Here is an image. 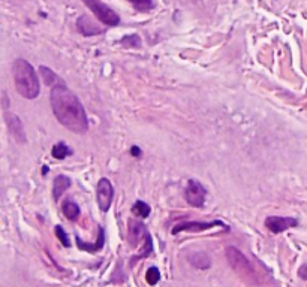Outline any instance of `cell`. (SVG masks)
<instances>
[{
    "label": "cell",
    "instance_id": "1",
    "mask_svg": "<svg viewBox=\"0 0 307 287\" xmlns=\"http://www.w3.org/2000/svg\"><path fill=\"white\" fill-rule=\"evenodd\" d=\"M50 104L57 121L62 126L77 135H82L89 131V120L84 106L65 84L59 82L52 85Z\"/></svg>",
    "mask_w": 307,
    "mask_h": 287
},
{
    "label": "cell",
    "instance_id": "2",
    "mask_svg": "<svg viewBox=\"0 0 307 287\" xmlns=\"http://www.w3.org/2000/svg\"><path fill=\"white\" fill-rule=\"evenodd\" d=\"M12 78L17 91L26 98V99H35L41 93V84L38 75L33 69V66L24 60V58H17L12 63Z\"/></svg>",
    "mask_w": 307,
    "mask_h": 287
},
{
    "label": "cell",
    "instance_id": "3",
    "mask_svg": "<svg viewBox=\"0 0 307 287\" xmlns=\"http://www.w3.org/2000/svg\"><path fill=\"white\" fill-rule=\"evenodd\" d=\"M227 258H228V262L231 263L232 269L241 275L243 278L252 281L255 278V271L250 265V262L247 261V258L235 247H228L227 248Z\"/></svg>",
    "mask_w": 307,
    "mask_h": 287
},
{
    "label": "cell",
    "instance_id": "4",
    "mask_svg": "<svg viewBox=\"0 0 307 287\" xmlns=\"http://www.w3.org/2000/svg\"><path fill=\"white\" fill-rule=\"evenodd\" d=\"M82 2L96 15V18L102 24L111 27L120 24V17L117 15V12H114V9H111L108 5L102 3L101 0H82Z\"/></svg>",
    "mask_w": 307,
    "mask_h": 287
},
{
    "label": "cell",
    "instance_id": "5",
    "mask_svg": "<svg viewBox=\"0 0 307 287\" xmlns=\"http://www.w3.org/2000/svg\"><path fill=\"white\" fill-rule=\"evenodd\" d=\"M184 198L189 205H192L195 208H203L205 204V198H207V190L198 180H189L187 187L184 190Z\"/></svg>",
    "mask_w": 307,
    "mask_h": 287
},
{
    "label": "cell",
    "instance_id": "6",
    "mask_svg": "<svg viewBox=\"0 0 307 287\" xmlns=\"http://www.w3.org/2000/svg\"><path fill=\"white\" fill-rule=\"evenodd\" d=\"M96 199H98V205L99 208L102 209L103 212L108 211L111 204H113V199H114V187L109 180L106 178H101L98 181L96 185Z\"/></svg>",
    "mask_w": 307,
    "mask_h": 287
},
{
    "label": "cell",
    "instance_id": "7",
    "mask_svg": "<svg viewBox=\"0 0 307 287\" xmlns=\"http://www.w3.org/2000/svg\"><path fill=\"white\" fill-rule=\"evenodd\" d=\"M214 226H222V228H228L227 225H224L222 221L219 220H214V221H183V223H179L177 226L173 228L171 234L173 235H177L180 232H204V231H208Z\"/></svg>",
    "mask_w": 307,
    "mask_h": 287
},
{
    "label": "cell",
    "instance_id": "8",
    "mask_svg": "<svg viewBox=\"0 0 307 287\" xmlns=\"http://www.w3.org/2000/svg\"><path fill=\"white\" fill-rule=\"evenodd\" d=\"M298 220L294 217H281V215H270L265 218V228L273 234H282L291 228H295Z\"/></svg>",
    "mask_w": 307,
    "mask_h": 287
},
{
    "label": "cell",
    "instance_id": "9",
    "mask_svg": "<svg viewBox=\"0 0 307 287\" xmlns=\"http://www.w3.org/2000/svg\"><path fill=\"white\" fill-rule=\"evenodd\" d=\"M5 120H6V126L11 132V135L14 136V139L20 144H24L26 142V133H24L21 120L12 112H5Z\"/></svg>",
    "mask_w": 307,
    "mask_h": 287
},
{
    "label": "cell",
    "instance_id": "10",
    "mask_svg": "<svg viewBox=\"0 0 307 287\" xmlns=\"http://www.w3.org/2000/svg\"><path fill=\"white\" fill-rule=\"evenodd\" d=\"M78 31L84 36H95L98 33H102L103 28L98 27L87 15H81L77 20Z\"/></svg>",
    "mask_w": 307,
    "mask_h": 287
},
{
    "label": "cell",
    "instance_id": "11",
    "mask_svg": "<svg viewBox=\"0 0 307 287\" xmlns=\"http://www.w3.org/2000/svg\"><path fill=\"white\" fill-rule=\"evenodd\" d=\"M71 185H72V181H71L69 177H66V175H57V177L54 178V184H52V196H54V199L59 201L60 196H62Z\"/></svg>",
    "mask_w": 307,
    "mask_h": 287
},
{
    "label": "cell",
    "instance_id": "12",
    "mask_svg": "<svg viewBox=\"0 0 307 287\" xmlns=\"http://www.w3.org/2000/svg\"><path fill=\"white\" fill-rule=\"evenodd\" d=\"M62 211H63V215L69 220V221H77L78 217H79V207L72 201V199H66L63 204H62Z\"/></svg>",
    "mask_w": 307,
    "mask_h": 287
},
{
    "label": "cell",
    "instance_id": "13",
    "mask_svg": "<svg viewBox=\"0 0 307 287\" xmlns=\"http://www.w3.org/2000/svg\"><path fill=\"white\" fill-rule=\"evenodd\" d=\"M71 154H72V150L65 142H57L51 148V156L57 160H63Z\"/></svg>",
    "mask_w": 307,
    "mask_h": 287
},
{
    "label": "cell",
    "instance_id": "14",
    "mask_svg": "<svg viewBox=\"0 0 307 287\" xmlns=\"http://www.w3.org/2000/svg\"><path fill=\"white\" fill-rule=\"evenodd\" d=\"M132 212H133L135 215L141 217V218H146V217L150 215L152 208L149 207V204H146V202H143V201H136V202L133 204V207H132Z\"/></svg>",
    "mask_w": 307,
    "mask_h": 287
},
{
    "label": "cell",
    "instance_id": "15",
    "mask_svg": "<svg viewBox=\"0 0 307 287\" xmlns=\"http://www.w3.org/2000/svg\"><path fill=\"white\" fill-rule=\"evenodd\" d=\"M129 2L138 12H149L154 8V0H129Z\"/></svg>",
    "mask_w": 307,
    "mask_h": 287
},
{
    "label": "cell",
    "instance_id": "16",
    "mask_svg": "<svg viewBox=\"0 0 307 287\" xmlns=\"http://www.w3.org/2000/svg\"><path fill=\"white\" fill-rule=\"evenodd\" d=\"M120 44H122L125 48H139L141 39H139L138 35H128V36H125V38L120 41Z\"/></svg>",
    "mask_w": 307,
    "mask_h": 287
},
{
    "label": "cell",
    "instance_id": "17",
    "mask_svg": "<svg viewBox=\"0 0 307 287\" xmlns=\"http://www.w3.org/2000/svg\"><path fill=\"white\" fill-rule=\"evenodd\" d=\"M146 280L150 286H156L160 280V272L156 266H150L146 272Z\"/></svg>",
    "mask_w": 307,
    "mask_h": 287
},
{
    "label": "cell",
    "instance_id": "18",
    "mask_svg": "<svg viewBox=\"0 0 307 287\" xmlns=\"http://www.w3.org/2000/svg\"><path fill=\"white\" fill-rule=\"evenodd\" d=\"M190 261H192V263H193L195 266H198V268H208V266H210V259H208V256L204 254V253H197V254H193V256L190 258Z\"/></svg>",
    "mask_w": 307,
    "mask_h": 287
},
{
    "label": "cell",
    "instance_id": "19",
    "mask_svg": "<svg viewBox=\"0 0 307 287\" xmlns=\"http://www.w3.org/2000/svg\"><path fill=\"white\" fill-rule=\"evenodd\" d=\"M39 71H41V74H42V77H44L45 84H47V85H54L52 82L57 79V75L52 72L51 69H48L47 66H41V68H39Z\"/></svg>",
    "mask_w": 307,
    "mask_h": 287
},
{
    "label": "cell",
    "instance_id": "20",
    "mask_svg": "<svg viewBox=\"0 0 307 287\" xmlns=\"http://www.w3.org/2000/svg\"><path fill=\"white\" fill-rule=\"evenodd\" d=\"M55 235L60 239V242L63 244V247H71V241H69V236L65 232V229L62 226H55Z\"/></svg>",
    "mask_w": 307,
    "mask_h": 287
},
{
    "label": "cell",
    "instance_id": "21",
    "mask_svg": "<svg viewBox=\"0 0 307 287\" xmlns=\"http://www.w3.org/2000/svg\"><path fill=\"white\" fill-rule=\"evenodd\" d=\"M130 154L133 157H139L141 156V148L138 147V145H132V148H130Z\"/></svg>",
    "mask_w": 307,
    "mask_h": 287
},
{
    "label": "cell",
    "instance_id": "22",
    "mask_svg": "<svg viewBox=\"0 0 307 287\" xmlns=\"http://www.w3.org/2000/svg\"><path fill=\"white\" fill-rule=\"evenodd\" d=\"M298 275L303 278V280H307V263H304L301 268H300V271H298Z\"/></svg>",
    "mask_w": 307,
    "mask_h": 287
},
{
    "label": "cell",
    "instance_id": "23",
    "mask_svg": "<svg viewBox=\"0 0 307 287\" xmlns=\"http://www.w3.org/2000/svg\"><path fill=\"white\" fill-rule=\"evenodd\" d=\"M48 171H50V169H48V166H42V175H47V174H48Z\"/></svg>",
    "mask_w": 307,
    "mask_h": 287
}]
</instances>
